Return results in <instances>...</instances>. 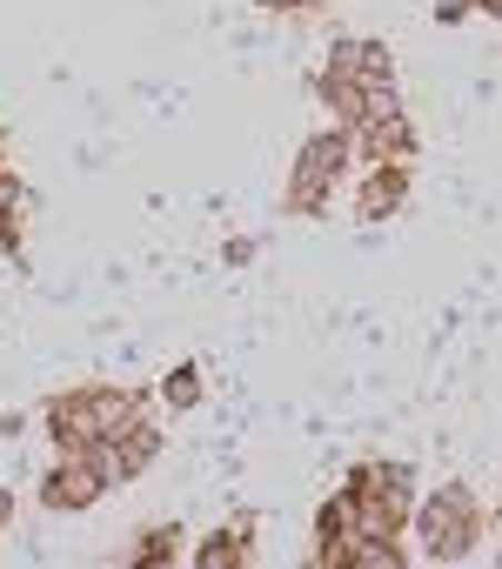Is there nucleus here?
Returning <instances> with one entry per match:
<instances>
[{
  "label": "nucleus",
  "instance_id": "nucleus-5",
  "mask_svg": "<svg viewBox=\"0 0 502 569\" xmlns=\"http://www.w3.org/2000/svg\"><path fill=\"white\" fill-rule=\"evenodd\" d=\"M329 74H342V81H395V68H389V48H382V41H335Z\"/></svg>",
  "mask_w": 502,
  "mask_h": 569
},
{
  "label": "nucleus",
  "instance_id": "nucleus-3",
  "mask_svg": "<svg viewBox=\"0 0 502 569\" xmlns=\"http://www.w3.org/2000/svg\"><path fill=\"white\" fill-rule=\"evenodd\" d=\"M349 154H355V141L349 134H315L302 154H295V188H289V208H322L329 201V188L342 181V168H349Z\"/></svg>",
  "mask_w": 502,
  "mask_h": 569
},
{
  "label": "nucleus",
  "instance_id": "nucleus-4",
  "mask_svg": "<svg viewBox=\"0 0 502 569\" xmlns=\"http://www.w3.org/2000/svg\"><path fill=\"white\" fill-rule=\"evenodd\" d=\"M94 496H108V482L94 476V456H88V449H61L54 476L41 482V502H48V509H88Z\"/></svg>",
  "mask_w": 502,
  "mask_h": 569
},
{
  "label": "nucleus",
  "instance_id": "nucleus-1",
  "mask_svg": "<svg viewBox=\"0 0 502 569\" xmlns=\"http://www.w3.org/2000/svg\"><path fill=\"white\" fill-rule=\"evenodd\" d=\"M54 422V442L61 449H88V442H108V436H128L141 422V402L121 396V389H81V396H61L48 409Z\"/></svg>",
  "mask_w": 502,
  "mask_h": 569
},
{
  "label": "nucleus",
  "instance_id": "nucleus-10",
  "mask_svg": "<svg viewBox=\"0 0 502 569\" xmlns=\"http://www.w3.org/2000/svg\"><path fill=\"white\" fill-rule=\"evenodd\" d=\"M8 516H14V502H8V496H0V522H8Z\"/></svg>",
  "mask_w": 502,
  "mask_h": 569
},
{
  "label": "nucleus",
  "instance_id": "nucleus-2",
  "mask_svg": "<svg viewBox=\"0 0 502 569\" xmlns=\"http://www.w3.org/2000/svg\"><path fill=\"white\" fill-rule=\"evenodd\" d=\"M415 529H422V542H429L435 562H462V556L475 549V536H482V516H475L469 489H435V496L415 509Z\"/></svg>",
  "mask_w": 502,
  "mask_h": 569
},
{
  "label": "nucleus",
  "instance_id": "nucleus-7",
  "mask_svg": "<svg viewBox=\"0 0 502 569\" xmlns=\"http://www.w3.org/2000/svg\"><path fill=\"white\" fill-rule=\"evenodd\" d=\"M194 562H201V569H234V562H248V549H241V529H221V536H208Z\"/></svg>",
  "mask_w": 502,
  "mask_h": 569
},
{
  "label": "nucleus",
  "instance_id": "nucleus-9",
  "mask_svg": "<svg viewBox=\"0 0 502 569\" xmlns=\"http://www.w3.org/2000/svg\"><path fill=\"white\" fill-rule=\"evenodd\" d=\"M174 542H181V529H154V536H141V549H134V562H141V569H148V562H174V556H181Z\"/></svg>",
  "mask_w": 502,
  "mask_h": 569
},
{
  "label": "nucleus",
  "instance_id": "nucleus-6",
  "mask_svg": "<svg viewBox=\"0 0 502 569\" xmlns=\"http://www.w3.org/2000/svg\"><path fill=\"white\" fill-rule=\"evenodd\" d=\"M402 194H409V168H382V174L362 188V221L395 214V208H402Z\"/></svg>",
  "mask_w": 502,
  "mask_h": 569
},
{
  "label": "nucleus",
  "instance_id": "nucleus-8",
  "mask_svg": "<svg viewBox=\"0 0 502 569\" xmlns=\"http://www.w3.org/2000/svg\"><path fill=\"white\" fill-rule=\"evenodd\" d=\"M161 396H168V409H194V402H201V369H194V362H181V369L168 376V389H161Z\"/></svg>",
  "mask_w": 502,
  "mask_h": 569
}]
</instances>
